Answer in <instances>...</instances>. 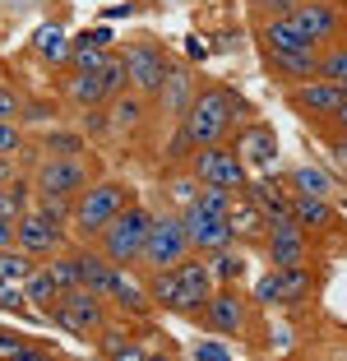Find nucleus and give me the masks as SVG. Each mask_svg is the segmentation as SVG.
I'll use <instances>...</instances> for the list:
<instances>
[{
  "instance_id": "79ce46f5",
  "label": "nucleus",
  "mask_w": 347,
  "mask_h": 361,
  "mask_svg": "<svg viewBox=\"0 0 347 361\" xmlns=\"http://www.w3.org/2000/svg\"><path fill=\"white\" fill-rule=\"evenodd\" d=\"M0 310H14V315H28V292L23 283H0Z\"/></svg>"
},
{
  "instance_id": "473e14b6",
  "label": "nucleus",
  "mask_w": 347,
  "mask_h": 361,
  "mask_svg": "<svg viewBox=\"0 0 347 361\" xmlns=\"http://www.w3.org/2000/svg\"><path fill=\"white\" fill-rule=\"evenodd\" d=\"M32 47H37V56H42L47 65H70V42H65V32L56 28V23H47V28H37V37H32Z\"/></svg>"
},
{
  "instance_id": "a18cd8bd",
  "label": "nucleus",
  "mask_w": 347,
  "mask_h": 361,
  "mask_svg": "<svg viewBox=\"0 0 347 361\" xmlns=\"http://www.w3.org/2000/svg\"><path fill=\"white\" fill-rule=\"evenodd\" d=\"M47 153H56V158L84 153V139H79V135H47Z\"/></svg>"
},
{
  "instance_id": "2f4dec72",
  "label": "nucleus",
  "mask_w": 347,
  "mask_h": 361,
  "mask_svg": "<svg viewBox=\"0 0 347 361\" xmlns=\"http://www.w3.org/2000/svg\"><path fill=\"white\" fill-rule=\"evenodd\" d=\"M0 357H14V361H47L51 352L37 348V338H28V334L0 329Z\"/></svg>"
},
{
  "instance_id": "4468645a",
  "label": "nucleus",
  "mask_w": 347,
  "mask_h": 361,
  "mask_svg": "<svg viewBox=\"0 0 347 361\" xmlns=\"http://www.w3.org/2000/svg\"><path fill=\"white\" fill-rule=\"evenodd\" d=\"M19 250H28L32 259H51L65 250V232L56 218H47L42 209H28L19 218Z\"/></svg>"
},
{
  "instance_id": "f704fd0d",
  "label": "nucleus",
  "mask_w": 347,
  "mask_h": 361,
  "mask_svg": "<svg viewBox=\"0 0 347 361\" xmlns=\"http://www.w3.org/2000/svg\"><path fill=\"white\" fill-rule=\"evenodd\" d=\"M32 269H37V259H32L28 250H19V245L0 250V283H23Z\"/></svg>"
},
{
  "instance_id": "4c0bfd02",
  "label": "nucleus",
  "mask_w": 347,
  "mask_h": 361,
  "mask_svg": "<svg viewBox=\"0 0 347 361\" xmlns=\"http://www.w3.org/2000/svg\"><path fill=\"white\" fill-rule=\"evenodd\" d=\"M236 195H241V190H222V185H200V195H195V209L227 218V213H231V204H236Z\"/></svg>"
},
{
  "instance_id": "c85d7f7f",
  "label": "nucleus",
  "mask_w": 347,
  "mask_h": 361,
  "mask_svg": "<svg viewBox=\"0 0 347 361\" xmlns=\"http://www.w3.org/2000/svg\"><path fill=\"white\" fill-rule=\"evenodd\" d=\"M209 269H213V278H218V287H231V283H241V278H245L250 259H245L241 250H236V241H231V245H222V250L209 255Z\"/></svg>"
},
{
  "instance_id": "2eb2a0df",
  "label": "nucleus",
  "mask_w": 347,
  "mask_h": 361,
  "mask_svg": "<svg viewBox=\"0 0 347 361\" xmlns=\"http://www.w3.org/2000/svg\"><path fill=\"white\" fill-rule=\"evenodd\" d=\"M176 274H181V315H200L204 301L218 292V278H213V269H209V255H185L176 264Z\"/></svg>"
},
{
  "instance_id": "09e8293b",
  "label": "nucleus",
  "mask_w": 347,
  "mask_h": 361,
  "mask_svg": "<svg viewBox=\"0 0 347 361\" xmlns=\"http://www.w3.org/2000/svg\"><path fill=\"white\" fill-rule=\"evenodd\" d=\"M10 245H19V223L14 218H0V250H10Z\"/></svg>"
},
{
  "instance_id": "864d4df0",
  "label": "nucleus",
  "mask_w": 347,
  "mask_h": 361,
  "mask_svg": "<svg viewBox=\"0 0 347 361\" xmlns=\"http://www.w3.org/2000/svg\"><path fill=\"white\" fill-rule=\"evenodd\" d=\"M93 42L97 47H111V28H93Z\"/></svg>"
},
{
  "instance_id": "1a4fd4ad",
  "label": "nucleus",
  "mask_w": 347,
  "mask_h": 361,
  "mask_svg": "<svg viewBox=\"0 0 347 361\" xmlns=\"http://www.w3.org/2000/svg\"><path fill=\"white\" fill-rule=\"evenodd\" d=\"M264 255L278 269L305 264V259H310V232H305L296 218H278V223H269V232H264Z\"/></svg>"
},
{
  "instance_id": "a878e982",
  "label": "nucleus",
  "mask_w": 347,
  "mask_h": 361,
  "mask_svg": "<svg viewBox=\"0 0 347 361\" xmlns=\"http://www.w3.org/2000/svg\"><path fill=\"white\" fill-rule=\"evenodd\" d=\"M61 93L70 97L79 111H88V106H106V88H102V79H97V70H88V75L70 70V79L61 84Z\"/></svg>"
},
{
  "instance_id": "f3484780",
  "label": "nucleus",
  "mask_w": 347,
  "mask_h": 361,
  "mask_svg": "<svg viewBox=\"0 0 347 361\" xmlns=\"http://www.w3.org/2000/svg\"><path fill=\"white\" fill-rule=\"evenodd\" d=\"M255 37H260L264 56H269V51H315V47H319L315 37L292 19V14H283V19H260Z\"/></svg>"
},
{
  "instance_id": "20e7f679",
  "label": "nucleus",
  "mask_w": 347,
  "mask_h": 361,
  "mask_svg": "<svg viewBox=\"0 0 347 361\" xmlns=\"http://www.w3.org/2000/svg\"><path fill=\"white\" fill-rule=\"evenodd\" d=\"M47 319H51L56 329H65L70 338L93 343L97 334L106 329V297H102V292H93V287H74V292H61V301L47 310Z\"/></svg>"
},
{
  "instance_id": "aec40b11",
  "label": "nucleus",
  "mask_w": 347,
  "mask_h": 361,
  "mask_svg": "<svg viewBox=\"0 0 347 361\" xmlns=\"http://www.w3.org/2000/svg\"><path fill=\"white\" fill-rule=\"evenodd\" d=\"M227 223H231V232H236V241H264V232H269V213L241 190L236 204H231V213H227Z\"/></svg>"
},
{
  "instance_id": "ea45409f",
  "label": "nucleus",
  "mask_w": 347,
  "mask_h": 361,
  "mask_svg": "<svg viewBox=\"0 0 347 361\" xmlns=\"http://www.w3.org/2000/svg\"><path fill=\"white\" fill-rule=\"evenodd\" d=\"M51 274H56V283L65 287V292H74V287H84V269H79V255H51Z\"/></svg>"
},
{
  "instance_id": "c03bdc74",
  "label": "nucleus",
  "mask_w": 347,
  "mask_h": 361,
  "mask_svg": "<svg viewBox=\"0 0 347 361\" xmlns=\"http://www.w3.org/2000/svg\"><path fill=\"white\" fill-rule=\"evenodd\" d=\"M19 149H23V135H19V126H14L10 116H0V158H14Z\"/></svg>"
},
{
  "instance_id": "9d476101",
  "label": "nucleus",
  "mask_w": 347,
  "mask_h": 361,
  "mask_svg": "<svg viewBox=\"0 0 347 361\" xmlns=\"http://www.w3.org/2000/svg\"><path fill=\"white\" fill-rule=\"evenodd\" d=\"M287 102L301 111V116H310V121H319V126H329L334 121V111L347 102V88L343 84H334V79H305V84H292V93H287Z\"/></svg>"
},
{
  "instance_id": "ddd939ff",
  "label": "nucleus",
  "mask_w": 347,
  "mask_h": 361,
  "mask_svg": "<svg viewBox=\"0 0 347 361\" xmlns=\"http://www.w3.org/2000/svg\"><path fill=\"white\" fill-rule=\"evenodd\" d=\"M292 19L324 47V42H334V37L347 32V5L343 0H301V5L292 10Z\"/></svg>"
},
{
  "instance_id": "3c124183",
  "label": "nucleus",
  "mask_w": 347,
  "mask_h": 361,
  "mask_svg": "<svg viewBox=\"0 0 347 361\" xmlns=\"http://www.w3.org/2000/svg\"><path fill=\"white\" fill-rule=\"evenodd\" d=\"M329 126H334L338 135H347V102H343V106H338V111H334V121H329Z\"/></svg>"
},
{
  "instance_id": "6e6d98bb",
  "label": "nucleus",
  "mask_w": 347,
  "mask_h": 361,
  "mask_svg": "<svg viewBox=\"0 0 347 361\" xmlns=\"http://www.w3.org/2000/svg\"><path fill=\"white\" fill-rule=\"evenodd\" d=\"M343 88H347V84H343Z\"/></svg>"
},
{
  "instance_id": "412c9836",
  "label": "nucleus",
  "mask_w": 347,
  "mask_h": 361,
  "mask_svg": "<svg viewBox=\"0 0 347 361\" xmlns=\"http://www.w3.org/2000/svg\"><path fill=\"white\" fill-rule=\"evenodd\" d=\"M274 75H283L287 84H305V79L319 75V47L315 51H269L264 56Z\"/></svg>"
},
{
  "instance_id": "a19ab883",
  "label": "nucleus",
  "mask_w": 347,
  "mask_h": 361,
  "mask_svg": "<svg viewBox=\"0 0 347 361\" xmlns=\"http://www.w3.org/2000/svg\"><path fill=\"white\" fill-rule=\"evenodd\" d=\"M190 357H195V361H231V348L222 343V334H213V338L190 343Z\"/></svg>"
},
{
  "instance_id": "f03ea898",
  "label": "nucleus",
  "mask_w": 347,
  "mask_h": 361,
  "mask_svg": "<svg viewBox=\"0 0 347 361\" xmlns=\"http://www.w3.org/2000/svg\"><path fill=\"white\" fill-rule=\"evenodd\" d=\"M130 195H135V190H130V185H121V180H88V190L74 195V213H70L74 236L97 241V232H102L116 213L126 209Z\"/></svg>"
},
{
  "instance_id": "5701e85b",
  "label": "nucleus",
  "mask_w": 347,
  "mask_h": 361,
  "mask_svg": "<svg viewBox=\"0 0 347 361\" xmlns=\"http://www.w3.org/2000/svg\"><path fill=\"white\" fill-rule=\"evenodd\" d=\"M148 116L144 106V93H135V88H126V93L111 97V111H106V121H111V135H130V130H139Z\"/></svg>"
},
{
  "instance_id": "dca6fc26",
  "label": "nucleus",
  "mask_w": 347,
  "mask_h": 361,
  "mask_svg": "<svg viewBox=\"0 0 347 361\" xmlns=\"http://www.w3.org/2000/svg\"><path fill=\"white\" fill-rule=\"evenodd\" d=\"M181 223H185L190 232V245H195V255H213V250H222V245L236 241V232H231L227 218H218V213H204V209H181Z\"/></svg>"
},
{
  "instance_id": "39448f33",
  "label": "nucleus",
  "mask_w": 347,
  "mask_h": 361,
  "mask_svg": "<svg viewBox=\"0 0 347 361\" xmlns=\"http://www.w3.org/2000/svg\"><path fill=\"white\" fill-rule=\"evenodd\" d=\"M185 255H195V245H190V232H185V223H181V213H153V227H148L139 269H144V274H158V269L181 264Z\"/></svg>"
},
{
  "instance_id": "0eeeda50",
  "label": "nucleus",
  "mask_w": 347,
  "mask_h": 361,
  "mask_svg": "<svg viewBox=\"0 0 347 361\" xmlns=\"http://www.w3.org/2000/svg\"><path fill=\"white\" fill-rule=\"evenodd\" d=\"M93 180V162L84 153H70V158H42L37 171H32V190L37 195H61V200H74L79 190H88Z\"/></svg>"
},
{
  "instance_id": "4be33fe9",
  "label": "nucleus",
  "mask_w": 347,
  "mask_h": 361,
  "mask_svg": "<svg viewBox=\"0 0 347 361\" xmlns=\"http://www.w3.org/2000/svg\"><path fill=\"white\" fill-rule=\"evenodd\" d=\"M292 218L305 232H334V223H338L334 204L319 200V195H292Z\"/></svg>"
},
{
  "instance_id": "6ab92c4d",
  "label": "nucleus",
  "mask_w": 347,
  "mask_h": 361,
  "mask_svg": "<svg viewBox=\"0 0 347 361\" xmlns=\"http://www.w3.org/2000/svg\"><path fill=\"white\" fill-rule=\"evenodd\" d=\"M195 93H200V84H195V75H190V65H167V84H162L158 102L167 116H185V106L195 102Z\"/></svg>"
},
{
  "instance_id": "e433bc0d",
  "label": "nucleus",
  "mask_w": 347,
  "mask_h": 361,
  "mask_svg": "<svg viewBox=\"0 0 347 361\" xmlns=\"http://www.w3.org/2000/svg\"><path fill=\"white\" fill-rule=\"evenodd\" d=\"M97 79H102V88H106V102H111L116 93H126V88H130L126 56H106V61H102V70H97Z\"/></svg>"
},
{
  "instance_id": "7ed1b4c3",
  "label": "nucleus",
  "mask_w": 347,
  "mask_h": 361,
  "mask_svg": "<svg viewBox=\"0 0 347 361\" xmlns=\"http://www.w3.org/2000/svg\"><path fill=\"white\" fill-rule=\"evenodd\" d=\"M148 227H153V213L144 209V204H135L130 200L126 209L116 213L111 223L97 232V250H102L111 264H121V269H130V264H139V255H144V241H148Z\"/></svg>"
},
{
  "instance_id": "423d86ee",
  "label": "nucleus",
  "mask_w": 347,
  "mask_h": 361,
  "mask_svg": "<svg viewBox=\"0 0 347 361\" xmlns=\"http://www.w3.org/2000/svg\"><path fill=\"white\" fill-rule=\"evenodd\" d=\"M190 171L200 185H222V190H245L250 185V171H245L241 153L227 149V144H204V149L190 153Z\"/></svg>"
},
{
  "instance_id": "de8ad7c7",
  "label": "nucleus",
  "mask_w": 347,
  "mask_h": 361,
  "mask_svg": "<svg viewBox=\"0 0 347 361\" xmlns=\"http://www.w3.org/2000/svg\"><path fill=\"white\" fill-rule=\"evenodd\" d=\"M329 162H334V171H343V176H347V135L329 139Z\"/></svg>"
},
{
  "instance_id": "b1692460",
  "label": "nucleus",
  "mask_w": 347,
  "mask_h": 361,
  "mask_svg": "<svg viewBox=\"0 0 347 361\" xmlns=\"http://www.w3.org/2000/svg\"><path fill=\"white\" fill-rule=\"evenodd\" d=\"M245 195H250V200L260 204L264 213H269V223H278V218H292V195H283V185H278L274 176H255L250 185H245Z\"/></svg>"
},
{
  "instance_id": "5fc2aeb1",
  "label": "nucleus",
  "mask_w": 347,
  "mask_h": 361,
  "mask_svg": "<svg viewBox=\"0 0 347 361\" xmlns=\"http://www.w3.org/2000/svg\"><path fill=\"white\" fill-rule=\"evenodd\" d=\"M10 111H14V97H10V93H0V116H10Z\"/></svg>"
},
{
  "instance_id": "a211bd4d",
  "label": "nucleus",
  "mask_w": 347,
  "mask_h": 361,
  "mask_svg": "<svg viewBox=\"0 0 347 361\" xmlns=\"http://www.w3.org/2000/svg\"><path fill=\"white\" fill-rule=\"evenodd\" d=\"M236 153H241L245 167L269 171V167H274V158H278V139H274V130L260 126V121H255V126H245L241 139H236Z\"/></svg>"
},
{
  "instance_id": "58836bf2",
  "label": "nucleus",
  "mask_w": 347,
  "mask_h": 361,
  "mask_svg": "<svg viewBox=\"0 0 347 361\" xmlns=\"http://www.w3.org/2000/svg\"><path fill=\"white\" fill-rule=\"evenodd\" d=\"M23 213H28V180H14L0 190V218H14L19 223Z\"/></svg>"
},
{
  "instance_id": "37998d69",
  "label": "nucleus",
  "mask_w": 347,
  "mask_h": 361,
  "mask_svg": "<svg viewBox=\"0 0 347 361\" xmlns=\"http://www.w3.org/2000/svg\"><path fill=\"white\" fill-rule=\"evenodd\" d=\"M167 190H171V200H176V209H190V204H195V195H200V180H195V171H190V176L167 180Z\"/></svg>"
},
{
  "instance_id": "7c9ffc66",
  "label": "nucleus",
  "mask_w": 347,
  "mask_h": 361,
  "mask_svg": "<svg viewBox=\"0 0 347 361\" xmlns=\"http://www.w3.org/2000/svg\"><path fill=\"white\" fill-rule=\"evenodd\" d=\"M319 79L347 84V32H343V37H334V42L319 47Z\"/></svg>"
},
{
  "instance_id": "8fccbe9b",
  "label": "nucleus",
  "mask_w": 347,
  "mask_h": 361,
  "mask_svg": "<svg viewBox=\"0 0 347 361\" xmlns=\"http://www.w3.org/2000/svg\"><path fill=\"white\" fill-rule=\"evenodd\" d=\"M185 56H190V61H204V56H209L204 37H185Z\"/></svg>"
},
{
  "instance_id": "393cba45",
  "label": "nucleus",
  "mask_w": 347,
  "mask_h": 361,
  "mask_svg": "<svg viewBox=\"0 0 347 361\" xmlns=\"http://www.w3.org/2000/svg\"><path fill=\"white\" fill-rule=\"evenodd\" d=\"M106 297H111L116 306L126 310V315H135V319H144L148 310H158V306H153V297H148V287H139L135 278L126 274V269L116 274V283H111V292H106Z\"/></svg>"
},
{
  "instance_id": "6e6552de",
  "label": "nucleus",
  "mask_w": 347,
  "mask_h": 361,
  "mask_svg": "<svg viewBox=\"0 0 347 361\" xmlns=\"http://www.w3.org/2000/svg\"><path fill=\"white\" fill-rule=\"evenodd\" d=\"M200 324L209 334H222V338H236V334L250 329V301L236 292V283L231 287H218L209 301H204L200 310Z\"/></svg>"
},
{
  "instance_id": "49530a36",
  "label": "nucleus",
  "mask_w": 347,
  "mask_h": 361,
  "mask_svg": "<svg viewBox=\"0 0 347 361\" xmlns=\"http://www.w3.org/2000/svg\"><path fill=\"white\" fill-rule=\"evenodd\" d=\"M296 5H301V0H255V14H260V19H283Z\"/></svg>"
},
{
  "instance_id": "9b49d317",
  "label": "nucleus",
  "mask_w": 347,
  "mask_h": 361,
  "mask_svg": "<svg viewBox=\"0 0 347 361\" xmlns=\"http://www.w3.org/2000/svg\"><path fill=\"white\" fill-rule=\"evenodd\" d=\"M310 297V269H269V274L255 283V306H296V301Z\"/></svg>"
},
{
  "instance_id": "603ef678",
  "label": "nucleus",
  "mask_w": 347,
  "mask_h": 361,
  "mask_svg": "<svg viewBox=\"0 0 347 361\" xmlns=\"http://www.w3.org/2000/svg\"><path fill=\"white\" fill-rule=\"evenodd\" d=\"M10 176H14V167H10V158H0V190L10 185Z\"/></svg>"
},
{
  "instance_id": "72a5a7b5",
  "label": "nucleus",
  "mask_w": 347,
  "mask_h": 361,
  "mask_svg": "<svg viewBox=\"0 0 347 361\" xmlns=\"http://www.w3.org/2000/svg\"><path fill=\"white\" fill-rule=\"evenodd\" d=\"M106 56H111V51H106V47H97L93 37L84 32V37L70 47V70H79V75H88V70H102Z\"/></svg>"
},
{
  "instance_id": "f257e3e1",
  "label": "nucleus",
  "mask_w": 347,
  "mask_h": 361,
  "mask_svg": "<svg viewBox=\"0 0 347 361\" xmlns=\"http://www.w3.org/2000/svg\"><path fill=\"white\" fill-rule=\"evenodd\" d=\"M236 116H245V102L231 88H204L195 93V102L185 106V116H181V130L195 149L204 144H227L231 130H236Z\"/></svg>"
},
{
  "instance_id": "c9c22d12",
  "label": "nucleus",
  "mask_w": 347,
  "mask_h": 361,
  "mask_svg": "<svg viewBox=\"0 0 347 361\" xmlns=\"http://www.w3.org/2000/svg\"><path fill=\"white\" fill-rule=\"evenodd\" d=\"M93 343H97V352H102V357H111V361H116V357H130V361L144 357V348H139L130 334H116V329H102Z\"/></svg>"
},
{
  "instance_id": "c756f323",
  "label": "nucleus",
  "mask_w": 347,
  "mask_h": 361,
  "mask_svg": "<svg viewBox=\"0 0 347 361\" xmlns=\"http://www.w3.org/2000/svg\"><path fill=\"white\" fill-rule=\"evenodd\" d=\"M287 185H292V195H319V200L334 195V176H329L324 167H310V162L287 171Z\"/></svg>"
},
{
  "instance_id": "cd10ccee",
  "label": "nucleus",
  "mask_w": 347,
  "mask_h": 361,
  "mask_svg": "<svg viewBox=\"0 0 347 361\" xmlns=\"http://www.w3.org/2000/svg\"><path fill=\"white\" fill-rule=\"evenodd\" d=\"M79 255V269H84V287H93V292H111L116 274H121V264H111V259L102 255V250H74Z\"/></svg>"
},
{
  "instance_id": "bb28decb",
  "label": "nucleus",
  "mask_w": 347,
  "mask_h": 361,
  "mask_svg": "<svg viewBox=\"0 0 347 361\" xmlns=\"http://www.w3.org/2000/svg\"><path fill=\"white\" fill-rule=\"evenodd\" d=\"M23 292H28V306H32V310H42V315H47V310H51L56 301H61V292H65V287L56 283L51 264H37L28 278H23Z\"/></svg>"
},
{
  "instance_id": "f8f14e48",
  "label": "nucleus",
  "mask_w": 347,
  "mask_h": 361,
  "mask_svg": "<svg viewBox=\"0 0 347 361\" xmlns=\"http://www.w3.org/2000/svg\"><path fill=\"white\" fill-rule=\"evenodd\" d=\"M167 56L158 51L153 42H135V47H126V70H130V88L135 93H144V97H158L162 93V84H167Z\"/></svg>"
}]
</instances>
